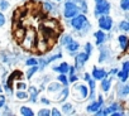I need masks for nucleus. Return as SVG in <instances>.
I'll return each mask as SVG.
<instances>
[{
	"label": "nucleus",
	"instance_id": "f257e3e1",
	"mask_svg": "<svg viewBox=\"0 0 129 116\" xmlns=\"http://www.w3.org/2000/svg\"><path fill=\"white\" fill-rule=\"evenodd\" d=\"M70 24H71V27H72L75 30L80 32L81 34L87 33L89 29H90V23H89V20H87V18H86L85 14H80V13L76 14L75 17L71 18Z\"/></svg>",
	"mask_w": 129,
	"mask_h": 116
},
{
	"label": "nucleus",
	"instance_id": "f03ea898",
	"mask_svg": "<svg viewBox=\"0 0 129 116\" xmlns=\"http://www.w3.org/2000/svg\"><path fill=\"white\" fill-rule=\"evenodd\" d=\"M37 39H38V38H37L36 32H34V30H28V32L24 33L23 38L20 39L22 47H23L24 49H27V50H32V49L36 47V44H37Z\"/></svg>",
	"mask_w": 129,
	"mask_h": 116
},
{
	"label": "nucleus",
	"instance_id": "7ed1b4c3",
	"mask_svg": "<svg viewBox=\"0 0 129 116\" xmlns=\"http://www.w3.org/2000/svg\"><path fill=\"white\" fill-rule=\"evenodd\" d=\"M80 13L79 7L76 5V3L74 0H67L63 5V17L66 19H71L72 17H75L76 14Z\"/></svg>",
	"mask_w": 129,
	"mask_h": 116
},
{
	"label": "nucleus",
	"instance_id": "20e7f679",
	"mask_svg": "<svg viewBox=\"0 0 129 116\" xmlns=\"http://www.w3.org/2000/svg\"><path fill=\"white\" fill-rule=\"evenodd\" d=\"M111 5L108 0H95V17H100V15H106L110 13Z\"/></svg>",
	"mask_w": 129,
	"mask_h": 116
},
{
	"label": "nucleus",
	"instance_id": "39448f33",
	"mask_svg": "<svg viewBox=\"0 0 129 116\" xmlns=\"http://www.w3.org/2000/svg\"><path fill=\"white\" fill-rule=\"evenodd\" d=\"M98 24H99V28H100L101 30L110 32L111 28H113L114 22H113L111 17H110L109 14H106V15H100V17H98Z\"/></svg>",
	"mask_w": 129,
	"mask_h": 116
},
{
	"label": "nucleus",
	"instance_id": "423d86ee",
	"mask_svg": "<svg viewBox=\"0 0 129 116\" xmlns=\"http://www.w3.org/2000/svg\"><path fill=\"white\" fill-rule=\"evenodd\" d=\"M116 76H118V78L120 80V82H126L128 76H129V61L125 60V61L123 62V65H121V70H120V71L118 70Z\"/></svg>",
	"mask_w": 129,
	"mask_h": 116
},
{
	"label": "nucleus",
	"instance_id": "0eeeda50",
	"mask_svg": "<svg viewBox=\"0 0 129 116\" xmlns=\"http://www.w3.org/2000/svg\"><path fill=\"white\" fill-rule=\"evenodd\" d=\"M89 58H90V55L86 54L85 52L77 53V54L75 55V67H76V70H80V68L89 61Z\"/></svg>",
	"mask_w": 129,
	"mask_h": 116
},
{
	"label": "nucleus",
	"instance_id": "6e6552de",
	"mask_svg": "<svg viewBox=\"0 0 129 116\" xmlns=\"http://www.w3.org/2000/svg\"><path fill=\"white\" fill-rule=\"evenodd\" d=\"M103 105H104V98H103V96H101V95H99L96 100H92V102L87 105L86 111H87V112H92V113H94V112H95L99 107H101Z\"/></svg>",
	"mask_w": 129,
	"mask_h": 116
},
{
	"label": "nucleus",
	"instance_id": "1a4fd4ad",
	"mask_svg": "<svg viewBox=\"0 0 129 116\" xmlns=\"http://www.w3.org/2000/svg\"><path fill=\"white\" fill-rule=\"evenodd\" d=\"M75 92H76V96H79V98H81V100H84V98H86L87 97V95H89V88L85 86V85H82V83H76L75 82Z\"/></svg>",
	"mask_w": 129,
	"mask_h": 116
},
{
	"label": "nucleus",
	"instance_id": "9d476101",
	"mask_svg": "<svg viewBox=\"0 0 129 116\" xmlns=\"http://www.w3.org/2000/svg\"><path fill=\"white\" fill-rule=\"evenodd\" d=\"M118 110L123 111V103L119 101H114L111 105H109L108 107L104 108V115H111L114 111H118Z\"/></svg>",
	"mask_w": 129,
	"mask_h": 116
},
{
	"label": "nucleus",
	"instance_id": "9b49d317",
	"mask_svg": "<svg viewBox=\"0 0 129 116\" xmlns=\"http://www.w3.org/2000/svg\"><path fill=\"white\" fill-rule=\"evenodd\" d=\"M91 75H92V78L95 81H100L103 80L104 77H108V72L103 68H98V67H94L92 71H91Z\"/></svg>",
	"mask_w": 129,
	"mask_h": 116
},
{
	"label": "nucleus",
	"instance_id": "f8f14e48",
	"mask_svg": "<svg viewBox=\"0 0 129 116\" xmlns=\"http://www.w3.org/2000/svg\"><path fill=\"white\" fill-rule=\"evenodd\" d=\"M119 98H125L129 95V86L126 85V82H121V85L118 87V92H116Z\"/></svg>",
	"mask_w": 129,
	"mask_h": 116
},
{
	"label": "nucleus",
	"instance_id": "ddd939ff",
	"mask_svg": "<svg viewBox=\"0 0 129 116\" xmlns=\"http://www.w3.org/2000/svg\"><path fill=\"white\" fill-rule=\"evenodd\" d=\"M110 58V52L106 47H103L101 44V48H100V55H99V63H104L106 61H109Z\"/></svg>",
	"mask_w": 129,
	"mask_h": 116
},
{
	"label": "nucleus",
	"instance_id": "4468645a",
	"mask_svg": "<svg viewBox=\"0 0 129 116\" xmlns=\"http://www.w3.org/2000/svg\"><path fill=\"white\" fill-rule=\"evenodd\" d=\"M64 47H66V49H67V53L75 54V53L79 50V48H80V43H79L77 40H74V39H72L69 44H66Z\"/></svg>",
	"mask_w": 129,
	"mask_h": 116
},
{
	"label": "nucleus",
	"instance_id": "2eb2a0df",
	"mask_svg": "<svg viewBox=\"0 0 129 116\" xmlns=\"http://www.w3.org/2000/svg\"><path fill=\"white\" fill-rule=\"evenodd\" d=\"M94 37H95V39H96V44L98 45H101V44H104L105 42H106V34H105V32L104 30H96L95 33H94Z\"/></svg>",
	"mask_w": 129,
	"mask_h": 116
},
{
	"label": "nucleus",
	"instance_id": "dca6fc26",
	"mask_svg": "<svg viewBox=\"0 0 129 116\" xmlns=\"http://www.w3.org/2000/svg\"><path fill=\"white\" fill-rule=\"evenodd\" d=\"M101 81V83H100V86H101V90H103V92H105V93H109L110 92V88H111V78H108V77H104L103 80H100Z\"/></svg>",
	"mask_w": 129,
	"mask_h": 116
},
{
	"label": "nucleus",
	"instance_id": "f3484780",
	"mask_svg": "<svg viewBox=\"0 0 129 116\" xmlns=\"http://www.w3.org/2000/svg\"><path fill=\"white\" fill-rule=\"evenodd\" d=\"M27 88H28V87H27ZM38 93H39V91H38L34 86H30V87L28 88V98H29V101L33 102V103H36V102H37Z\"/></svg>",
	"mask_w": 129,
	"mask_h": 116
},
{
	"label": "nucleus",
	"instance_id": "a211bd4d",
	"mask_svg": "<svg viewBox=\"0 0 129 116\" xmlns=\"http://www.w3.org/2000/svg\"><path fill=\"white\" fill-rule=\"evenodd\" d=\"M69 68H70V65H69L67 62H62V63H59L58 66H53V71H54V72L64 73V75L69 72Z\"/></svg>",
	"mask_w": 129,
	"mask_h": 116
},
{
	"label": "nucleus",
	"instance_id": "6ab92c4d",
	"mask_svg": "<svg viewBox=\"0 0 129 116\" xmlns=\"http://www.w3.org/2000/svg\"><path fill=\"white\" fill-rule=\"evenodd\" d=\"M58 93H59V95L57 96V102H64V101L67 100V97H69L70 90H69V87L66 86L64 88H61Z\"/></svg>",
	"mask_w": 129,
	"mask_h": 116
},
{
	"label": "nucleus",
	"instance_id": "aec40b11",
	"mask_svg": "<svg viewBox=\"0 0 129 116\" xmlns=\"http://www.w3.org/2000/svg\"><path fill=\"white\" fill-rule=\"evenodd\" d=\"M118 43H119L121 50H126V48H128V43H129V39H128V37H126L125 34H121V35L118 37Z\"/></svg>",
	"mask_w": 129,
	"mask_h": 116
},
{
	"label": "nucleus",
	"instance_id": "412c9836",
	"mask_svg": "<svg viewBox=\"0 0 129 116\" xmlns=\"http://www.w3.org/2000/svg\"><path fill=\"white\" fill-rule=\"evenodd\" d=\"M42 10L44 13H52V12L56 10V7H54V4L52 2L46 0V2H43V4H42Z\"/></svg>",
	"mask_w": 129,
	"mask_h": 116
},
{
	"label": "nucleus",
	"instance_id": "4be33fe9",
	"mask_svg": "<svg viewBox=\"0 0 129 116\" xmlns=\"http://www.w3.org/2000/svg\"><path fill=\"white\" fill-rule=\"evenodd\" d=\"M62 88V85L59 82H52L48 85L47 87V91L51 92V93H54V92H59V90Z\"/></svg>",
	"mask_w": 129,
	"mask_h": 116
},
{
	"label": "nucleus",
	"instance_id": "5701e85b",
	"mask_svg": "<svg viewBox=\"0 0 129 116\" xmlns=\"http://www.w3.org/2000/svg\"><path fill=\"white\" fill-rule=\"evenodd\" d=\"M61 111H62V113L70 115V113H72L75 110H74V106H72V103H70V102H66V103H63V105H62V108H61Z\"/></svg>",
	"mask_w": 129,
	"mask_h": 116
},
{
	"label": "nucleus",
	"instance_id": "b1692460",
	"mask_svg": "<svg viewBox=\"0 0 129 116\" xmlns=\"http://www.w3.org/2000/svg\"><path fill=\"white\" fill-rule=\"evenodd\" d=\"M118 29H119V30H121V32H124V33L129 32V22H128L126 19H124V20L119 22V24H118Z\"/></svg>",
	"mask_w": 129,
	"mask_h": 116
},
{
	"label": "nucleus",
	"instance_id": "393cba45",
	"mask_svg": "<svg viewBox=\"0 0 129 116\" xmlns=\"http://www.w3.org/2000/svg\"><path fill=\"white\" fill-rule=\"evenodd\" d=\"M20 115H23V116H34V112H33V110L30 107L22 106L20 107Z\"/></svg>",
	"mask_w": 129,
	"mask_h": 116
},
{
	"label": "nucleus",
	"instance_id": "a878e982",
	"mask_svg": "<svg viewBox=\"0 0 129 116\" xmlns=\"http://www.w3.org/2000/svg\"><path fill=\"white\" fill-rule=\"evenodd\" d=\"M17 77H18V78H20V77H22V72H20V71H14V72H13V73H12V75L8 77V80H7V83L12 85V83H13V81H14Z\"/></svg>",
	"mask_w": 129,
	"mask_h": 116
},
{
	"label": "nucleus",
	"instance_id": "bb28decb",
	"mask_svg": "<svg viewBox=\"0 0 129 116\" xmlns=\"http://www.w3.org/2000/svg\"><path fill=\"white\" fill-rule=\"evenodd\" d=\"M57 81H58L61 85H63V86H69V78H67V76L64 75V73H59Z\"/></svg>",
	"mask_w": 129,
	"mask_h": 116
},
{
	"label": "nucleus",
	"instance_id": "cd10ccee",
	"mask_svg": "<svg viewBox=\"0 0 129 116\" xmlns=\"http://www.w3.org/2000/svg\"><path fill=\"white\" fill-rule=\"evenodd\" d=\"M72 39H74V38H72V35H71V34H64V35L61 38L59 43H61L62 45H66V44H69Z\"/></svg>",
	"mask_w": 129,
	"mask_h": 116
},
{
	"label": "nucleus",
	"instance_id": "c85d7f7f",
	"mask_svg": "<svg viewBox=\"0 0 129 116\" xmlns=\"http://www.w3.org/2000/svg\"><path fill=\"white\" fill-rule=\"evenodd\" d=\"M37 71H39L38 65H37V66H30V68L27 71V78H28V80H30V78H32V76H33Z\"/></svg>",
	"mask_w": 129,
	"mask_h": 116
},
{
	"label": "nucleus",
	"instance_id": "c756f323",
	"mask_svg": "<svg viewBox=\"0 0 129 116\" xmlns=\"http://www.w3.org/2000/svg\"><path fill=\"white\" fill-rule=\"evenodd\" d=\"M15 96L19 100H25V98H28V92H25V90H18Z\"/></svg>",
	"mask_w": 129,
	"mask_h": 116
},
{
	"label": "nucleus",
	"instance_id": "7c9ffc66",
	"mask_svg": "<svg viewBox=\"0 0 129 116\" xmlns=\"http://www.w3.org/2000/svg\"><path fill=\"white\" fill-rule=\"evenodd\" d=\"M25 65H27L28 67H30V66H37V65H38V60H36V58H33V57H29V58H27Z\"/></svg>",
	"mask_w": 129,
	"mask_h": 116
},
{
	"label": "nucleus",
	"instance_id": "2f4dec72",
	"mask_svg": "<svg viewBox=\"0 0 129 116\" xmlns=\"http://www.w3.org/2000/svg\"><path fill=\"white\" fill-rule=\"evenodd\" d=\"M120 8L123 12L129 10V0H120Z\"/></svg>",
	"mask_w": 129,
	"mask_h": 116
},
{
	"label": "nucleus",
	"instance_id": "473e14b6",
	"mask_svg": "<svg viewBox=\"0 0 129 116\" xmlns=\"http://www.w3.org/2000/svg\"><path fill=\"white\" fill-rule=\"evenodd\" d=\"M9 8V2L8 0H0V10L4 12V10H8Z\"/></svg>",
	"mask_w": 129,
	"mask_h": 116
},
{
	"label": "nucleus",
	"instance_id": "72a5a7b5",
	"mask_svg": "<svg viewBox=\"0 0 129 116\" xmlns=\"http://www.w3.org/2000/svg\"><path fill=\"white\" fill-rule=\"evenodd\" d=\"M85 53L89 54V55H91V53H92V44L90 42L85 43Z\"/></svg>",
	"mask_w": 129,
	"mask_h": 116
},
{
	"label": "nucleus",
	"instance_id": "f704fd0d",
	"mask_svg": "<svg viewBox=\"0 0 129 116\" xmlns=\"http://www.w3.org/2000/svg\"><path fill=\"white\" fill-rule=\"evenodd\" d=\"M38 116H51V110L48 108H42L38 111Z\"/></svg>",
	"mask_w": 129,
	"mask_h": 116
},
{
	"label": "nucleus",
	"instance_id": "c9c22d12",
	"mask_svg": "<svg viewBox=\"0 0 129 116\" xmlns=\"http://www.w3.org/2000/svg\"><path fill=\"white\" fill-rule=\"evenodd\" d=\"M15 87H17V90H27L28 85H27L25 82H17Z\"/></svg>",
	"mask_w": 129,
	"mask_h": 116
},
{
	"label": "nucleus",
	"instance_id": "e433bc0d",
	"mask_svg": "<svg viewBox=\"0 0 129 116\" xmlns=\"http://www.w3.org/2000/svg\"><path fill=\"white\" fill-rule=\"evenodd\" d=\"M76 81H79V76H77L76 73L70 75V77H69V83H75Z\"/></svg>",
	"mask_w": 129,
	"mask_h": 116
},
{
	"label": "nucleus",
	"instance_id": "4c0bfd02",
	"mask_svg": "<svg viewBox=\"0 0 129 116\" xmlns=\"http://www.w3.org/2000/svg\"><path fill=\"white\" fill-rule=\"evenodd\" d=\"M5 23H7V18H5V15L3 14V12H0V28L4 27Z\"/></svg>",
	"mask_w": 129,
	"mask_h": 116
},
{
	"label": "nucleus",
	"instance_id": "58836bf2",
	"mask_svg": "<svg viewBox=\"0 0 129 116\" xmlns=\"http://www.w3.org/2000/svg\"><path fill=\"white\" fill-rule=\"evenodd\" d=\"M4 88H5V92H7L8 95H12V93H13L12 85H9V83H5V85H4Z\"/></svg>",
	"mask_w": 129,
	"mask_h": 116
},
{
	"label": "nucleus",
	"instance_id": "ea45409f",
	"mask_svg": "<svg viewBox=\"0 0 129 116\" xmlns=\"http://www.w3.org/2000/svg\"><path fill=\"white\" fill-rule=\"evenodd\" d=\"M51 115H52V116H61L62 112H61L58 108H52V110H51Z\"/></svg>",
	"mask_w": 129,
	"mask_h": 116
},
{
	"label": "nucleus",
	"instance_id": "a19ab883",
	"mask_svg": "<svg viewBox=\"0 0 129 116\" xmlns=\"http://www.w3.org/2000/svg\"><path fill=\"white\" fill-rule=\"evenodd\" d=\"M41 102H42L43 105H49V103H51V100H49V98L43 97V98H41Z\"/></svg>",
	"mask_w": 129,
	"mask_h": 116
},
{
	"label": "nucleus",
	"instance_id": "79ce46f5",
	"mask_svg": "<svg viewBox=\"0 0 129 116\" xmlns=\"http://www.w3.org/2000/svg\"><path fill=\"white\" fill-rule=\"evenodd\" d=\"M5 106V97L3 95H0V107Z\"/></svg>",
	"mask_w": 129,
	"mask_h": 116
},
{
	"label": "nucleus",
	"instance_id": "37998d69",
	"mask_svg": "<svg viewBox=\"0 0 129 116\" xmlns=\"http://www.w3.org/2000/svg\"><path fill=\"white\" fill-rule=\"evenodd\" d=\"M4 115H13V113L10 112V108H8V107H5V112H4Z\"/></svg>",
	"mask_w": 129,
	"mask_h": 116
},
{
	"label": "nucleus",
	"instance_id": "c03bdc74",
	"mask_svg": "<svg viewBox=\"0 0 129 116\" xmlns=\"http://www.w3.org/2000/svg\"><path fill=\"white\" fill-rule=\"evenodd\" d=\"M90 77H91V76H90L89 73H85V75H84V80H85V81H87Z\"/></svg>",
	"mask_w": 129,
	"mask_h": 116
},
{
	"label": "nucleus",
	"instance_id": "a18cd8bd",
	"mask_svg": "<svg viewBox=\"0 0 129 116\" xmlns=\"http://www.w3.org/2000/svg\"><path fill=\"white\" fill-rule=\"evenodd\" d=\"M116 72H118V70H116V68H113V70L110 71V75H116Z\"/></svg>",
	"mask_w": 129,
	"mask_h": 116
},
{
	"label": "nucleus",
	"instance_id": "49530a36",
	"mask_svg": "<svg viewBox=\"0 0 129 116\" xmlns=\"http://www.w3.org/2000/svg\"><path fill=\"white\" fill-rule=\"evenodd\" d=\"M53 2H57V3H59V2H61V0H53Z\"/></svg>",
	"mask_w": 129,
	"mask_h": 116
},
{
	"label": "nucleus",
	"instance_id": "de8ad7c7",
	"mask_svg": "<svg viewBox=\"0 0 129 116\" xmlns=\"http://www.w3.org/2000/svg\"><path fill=\"white\" fill-rule=\"evenodd\" d=\"M0 92H3V88H2V86H0Z\"/></svg>",
	"mask_w": 129,
	"mask_h": 116
},
{
	"label": "nucleus",
	"instance_id": "09e8293b",
	"mask_svg": "<svg viewBox=\"0 0 129 116\" xmlns=\"http://www.w3.org/2000/svg\"><path fill=\"white\" fill-rule=\"evenodd\" d=\"M37 2H39V0H37Z\"/></svg>",
	"mask_w": 129,
	"mask_h": 116
}]
</instances>
